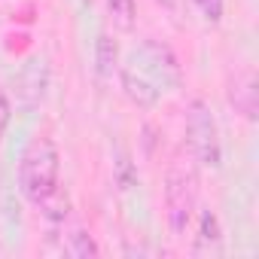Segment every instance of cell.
Returning a JSON list of instances; mask_svg holds the SVG:
<instances>
[{
  "label": "cell",
  "mask_w": 259,
  "mask_h": 259,
  "mask_svg": "<svg viewBox=\"0 0 259 259\" xmlns=\"http://www.w3.org/2000/svg\"><path fill=\"white\" fill-rule=\"evenodd\" d=\"M119 67H125L128 73H135L138 79L156 85L162 95L165 92H177L183 82V70L180 61L174 55V49L162 40H144L138 49L128 52L125 61H119Z\"/></svg>",
  "instance_id": "3957f363"
},
{
  "label": "cell",
  "mask_w": 259,
  "mask_h": 259,
  "mask_svg": "<svg viewBox=\"0 0 259 259\" xmlns=\"http://www.w3.org/2000/svg\"><path fill=\"white\" fill-rule=\"evenodd\" d=\"M159 4H162L165 10H177V7H180V0H159Z\"/></svg>",
  "instance_id": "4fadbf2b"
},
{
  "label": "cell",
  "mask_w": 259,
  "mask_h": 259,
  "mask_svg": "<svg viewBox=\"0 0 259 259\" xmlns=\"http://www.w3.org/2000/svg\"><path fill=\"white\" fill-rule=\"evenodd\" d=\"M165 220L174 238H186L198 210V171L192 162L174 159L165 171Z\"/></svg>",
  "instance_id": "7a4b0ae2"
},
{
  "label": "cell",
  "mask_w": 259,
  "mask_h": 259,
  "mask_svg": "<svg viewBox=\"0 0 259 259\" xmlns=\"http://www.w3.org/2000/svg\"><path fill=\"white\" fill-rule=\"evenodd\" d=\"M229 104L235 107V113H241L244 119H256V73L244 70V76H238L229 89Z\"/></svg>",
  "instance_id": "52a82bcc"
},
{
  "label": "cell",
  "mask_w": 259,
  "mask_h": 259,
  "mask_svg": "<svg viewBox=\"0 0 259 259\" xmlns=\"http://www.w3.org/2000/svg\"><path fill=\"white\" fill-rule=\"evenodd\" d=\"M192 4H195V10L201 13L204 22H210V25H220V22H223L226 0H192Z\"/></svg>",
  "instance_id": "8fae6325"
},
{
  "label": "cell",
  "mask_w": 259,
  "mask_h": 259,
  "mask_svg": "<svg viewBox=\"0 0 259 259\" xmlns=\"http://www.w3.org/2000/svg\"><path fill=\"white\" fill-rule=\"evenodd\" d=\"M195 244L192 250L198 256H220L223 253V226L213 210H195Z\"/></svg>",
  "instance_id": "5b68a950"
},
{
  "label": "cell",
  "mask_w": 259,
  "mask_h": 259,
  "mask_svg": "<svg viewBox=\"0 0 259 259\" xmlns=\"http://www.w3.org/2000/svg\"><path fill=\"white\" fill-rule=\"evenodd\" d=\"M116 70H119V43L107 31H101L95 40V73L98 79H113Z\"/></svg>",
  "instance_id": "ba28073f"
},
{
  "label": "cell",
  "mask_w": 259,
  "mask_h": 259,
  "mask_svg": "<svg viewBox=\"0 0 259 259\" xmlns=\"http://www.w3.org/2000/svg\"><path fill=\"white\" fill-rule=\"evenodd\" d=\"M113 174H116V183H119V189H132V186L138 183L135 165L128 162V156H125V153H119V162L113 165Z\"/></svg>",
  "instance_id": "30bf717a"
},
{
  "label": "cell",
  "mask_w": 259,
  "mask_h": 259,
  "mask_svg": "<svg viewBox=\"0 0 259 259\" xmlns=\"http://www.w3.org/2000/svg\"><path fill=\"white\" fill-rule=\"evenodd\" d=\"M58 232L64 235V241H61V253H64V256L85 259V256H98V253H101V247L95 244L92 232H85V229H82L79 223H73V220H67Z\"/></svg>",
  "instance_id": "8992f818"
},
{
  "label": "cell",
  "mask_w": 259,
  "mask_h": 259,
  "mask_svg": "<svg viewBox=\"0 0 259 259\" xmlns=\"http://www.w3.org/2000/svg\"><path fill=\"white\" fill-rule=\"evenodd\" d=\"M58 186H61V153L52 138H34L19 159V189L31 204H40Z\"/></svg>",
  "instance_id": "6da1fadb"
},
{
  "label": "cell",
  "mask_w": 259,
  "mask_h": 259,
  "mask_svg": "<svg viewBox=\"0 0 259 259\" xmlns=\"http://www.w3.org/2000/svg\"><path fill=\"white\" fill-rule=\"evenodd\" d=\"M10 119H13V104H10V95L0 89V141H4L7 128H10Z\"/></svg>",
  "instance_id": "7c38bea8"
},
{
  "label": "cell",
  "mask_w": 259,
  "mask_h": 259,
  "mask_svg": "<svg viewBox=\"0 0 259 259\" xmlns=\"http://www.w3.org/2000/svg\"><path fill=\"white\" fill-rule=\"evenodd\" d=\"M107 4V16L119 31H135L138 25V4L135 0H104Z\"/></svg>",
  "instance_id": "9c48e42d"
},
{
  "label": "cell",
  "mask_w": 259,
  "mask_h": 259,
  "mask_svg": "<svg viewBox=\"0 0 259 259\" xmlns=\"http://www.w3.org/2000/svg\"><path fill=\"white\" fill-rule=\"evenodd\" d=\"M186 150L189 159L201 168H220L223 165V141L220 125L207 101L192 98L186 104Z\"/></svg>",
  "instance_id": "277c9868"
}]
</instances>
